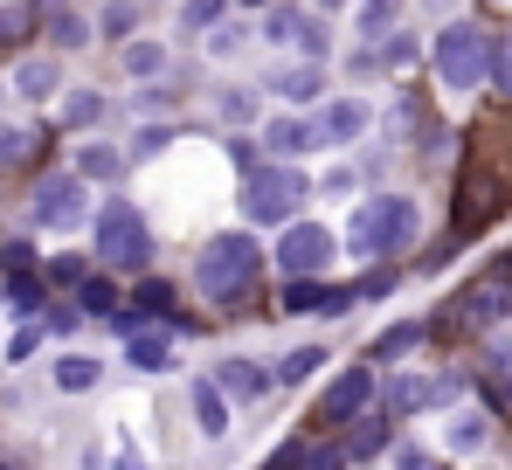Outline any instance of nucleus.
Here are the masks:
<instances>
[{"mask_svg": "<svg viewBox=\"0 0 512 470\" xmlns=\"http://www.w3.org/2000/svg\"><path fill=\"white\" fill-rule=\"evenodd\" d=\"M215 7H222V0H187V14H180V21H187V28H208V21H215Z\"/></svg>", "mask_w": 512, "mask_h": 470, "instance_id": "obj_39", "label": "nucleus"}, {"mask_svg": "<svg viewBox=\"0 0 512 470\" xmlns=\"http://www.w3.org/2000/svg\"><path fill=\"white\" fill-rule=\"evenodd\" d=\"M194 429H201L208 443L229 436V394L215 388V381H194Z\"/></svg>", "mask_w": 512, "mask_h": 470, "instance_id": "obj_11", "label": "nucleus"}, {"mask_svg": "<svg viewBox=\"0 0 512 470\" xmlns=\"http://www.w3.org/2000/svg\"><path fill=\"white\" fill-rule=\"evenodd\" d=\"M499 312H506V291H499V284H485V291L464 298V318H471V325H492Z\"/></svg>", "mask_w": 512, "mask_h": 470, "instance_id": "obj_31", "label": "nucleus"}, {"mask_svg": "<svg viewBox=\"0 0 512 470\" xmlns=\"http://www.w3.org/2000/svg\"><path fill=\"white\" fill-rule=\"evenodd\" d=\"M256 277H263V249H256V235H215L208 249H201V263H194V284H201V298L208 305H243L256 291Z\"/></svg>", "mask_w": 512, "mask_h": 470, "instance_id": "obj_1", "label": "nucleus"}, {"mask_svg": "<svg viewBox=\"0 0 512 470\" xmlns=\"http://www.w3.org/2000/svg\"><path fill=\"white\" fill-rule=\"evenodd\" d=\"M28 215H35V229H49V235L84 229V222H90V180H84V173H42Z\"/></svg>", "mask_w": 512, "mask_h": 470, "instance_id": "obj_6", "label": "nucleus"}, {"mask_svg": "<svg viewBox=\"0 0 512 470\" xmlns=\"http://www.w3.org/2000/svg\"><path fill=\"white\" fill-rule=\"evenodd\" d=\"M256 146H270L277 159H298V153H312L319 139H312V125H305V118L277 111V118H263V139H256Z\"/></svg>", "mask_w": 512, "mask_h": 470, "instance_id": "obj_10", "label": "nucleus"}, {"mask_svg": "<svg viewBox=\"0 0 512 470\" xmlns=\"http://www.w3.org/2000/svg\"><path fill=\"white\" fill-rule=\"evenodd\" d=\"M319 7H353V0H319Z\"/></svg>", "mask_w": 512, "mask_h": 470, "instance_id": "obj_46", "label": "nucleus"}, {"mask_svg": "<svg viewBox=\"0 0 512 470\" xmlns=\"http://www.w3.org/2000/svg\"><path fill=\"white\" fill-rule=\"evenodd\" d=\"M436 77H443V90H478L492 77V42L478 21H450L436 35Z\"/></svg>", "mask_w": 512, "mask_h": 470, "instance_id": "obj_4", "label": "nucleus"}, {"mask_svg": "<svg viewBox=\"0 0 512 470\" xmlns=\"http://www.w3.org/2000/svg\"><path fill=\"white\" fill-rule=\"evenodd\" d=\"M381 443H388V422L360 408V415H353V436H346V457H374Z\"/></svg>", "mask_w": 512, "mask_h": 470, "instance_id": "obj_26", "label": "nucleus"}, {"mask_svg": "<svg viewBox=\"0 0 512 470\" xmlns=\"http://www.w3.org/2000/svg\"><path fill=\"white\" fill-rule=\"evenodd\" d=\"M319 367H326V353H319V346H298V353H284V360L270 367V381H284V388H305Z\"/></svg>", "mask_w": 512, "mask_h": 470, "instance_id": "obj_22", "label": "nucleus"}, {"mask_svg": "<svg viewBox=\"0 0 512 470\" xmlns=\"http://www.w3.org/2000/svg\"><path fill=\"white\" fill-rule=\"evenodd\" d=\"M326 298H333V291H326L319 277H284V298H277V305H284V318H312V312H326Z\"/></svg>", "mask_w": 512, "mask_h": 470, "instance_id": "obj_14", "label": "nucleus"}, {"mask_svg": "<svg viewBox=\"0 0 512 470\" xmlns=\"http://www.w3.org/2000/svg\"><path fill=\"white\" fill-rule=\"evenodd\" d=\"M215 388L229 394V401H256V394L270 388V374H263L256 360H243V353H236V360H222V367H215Z\"/></svg>", "mask_w": 512, "mask_h": 470, "instance_id": "obj_12", "label": "nucleus"}, {"mask_svg": "<svg viewBox=\"0 0 512 470\" xmlns=\"http://www.w3.org/2000/svg\"><path fill=\"white\" fill-rule=\"evenodd\" d=\"M0 263H7V270H28V263H35V249H28V242H7V249H0Z\"/></svg>", "mask_w": 512, "mask_h": 470, "instance_id": "obj_41", "label": "nucleus"}, {"mask_svg": "<svg viewBox=\"0 0 512 470\" xmlns=\"http://www.w3.org/2000/svg\"><path fill=\"white\" fill-rule=\"evenodd\" d=\"M492 83H499V90H506V97H512V42H506V49H499V56H492Z\"/></svg>", "mask_w": 512, "mask_h": 470, "instance_id": "obj_40", "label": "nucleus"}, {"mask_svg": "<svg viewBox=\"0 0 512 470\" xmlns=\"http://www.w3.org/2000/svg\"><path fill=\"white\" fill-rule=\"evenodd\" d=\"M388 21H395V0H360V28L367 35H381Z\"/></svg>", "mask_w": 512, "mask_h": 470, "instance_id": "obj_35", "label": "nucleus"}, {"mask_svg": "<svg viewBox=\"0 0 512 470\" xmlns=\"http://www.w3.org/2000/svg\"><path fill=\"white\" fill-rule=\"evenodd\" d=\"M49 35H56V49H84V42H90V21H84V14H56V21H49Z\"/></svg>", "mask_w": 512, "mask_h": 470, "instance_id": "obj_32", "label": "nucleus"}, {"mask_svg": "<svg viewBox=\"0 0 512 470\" xmlns=\"http://www.w3.org/2000/svg\"><path fill=\"white\" fill-rule=\"evenodd\" d=\"M298 464H305V443H284V450H277V464H270V470H298Z\"/></svg>", "mask_w": 512, "mask_h": 470, "instance_id": "obj_43", "label": "nucleus"}, {"mask_svg": "<svg viewBox=\"0 0 512 470\" xmlns=\"http://www.w3.org/2000/svg\"><path fill=\"white\" fill-rule=\"evenodd\" d=\"M367 401H374V367H346L340 381L326 388V422H353Z\"/></svg>", "mask_w": 512, "mask_h": 470, "instance_id": "obj_9", "label": "nucleus"}, {"mask_svg": "<svg viewBox=\"0 0 512 470\" xmlns=\"http://www.w3.org/2000/svg\"><path fill=\"white\" fill-rule=\"evenodd\" d=\"M499 408H512V388H499Z\"/></svg>", "mask_w": 512, "mask_h": 470, "instance_id": "obj_45", "label": "nucleus"}, {"mask_svg": "<svg viewBox=\"0 0 512 470\" xmlns=\"http://www.w3.org/2000/svg\"><path fill=\"white\" fill-rule=\"evenodd\" d=\"M7 305H14V312H35V305H42V284H35L28 270H14V284H7Z\"/></svg>", "mask_w": 512, "mask_h": 470, "instance_id": "obj_34", "label": "nucleus"}, {"mask_svg": "<svg viewBox=\"0 0 512 470\" xmlns=\"http://www.w3.org/2000/svg\"><path fill=\"white\" fill-rule=\"evenodd\" d=\"M436 408V381H416V374H402L395 388H388V415H423Z\"/></svg>", "mask_w": 512, "mask_h": 470, "instance_id": "obj_21", "label": "nucleus"}, {"mask_svg": "<svg viewBox=\"0 0 512 470\" xmlns=\"http://www.w3.org/2000/svg\"><path fill=\"white\" fill-rule=\"evenodd\" d=\"M256 35H263V42H277V49H291V42L305 35V14H298V7H270Z\"/></svg>", "mask_w": 512, "mask_h": 470, "instance_id": "obj_24", "label": "nucleus"}, {"mask_svg": "<svg viewBox=\"0 0 512 470\" xmlns=\"http://www.w3.org/2000/svg\"><path fill=\"white\" fill-rule=\"evenodd\" d=\"M229 159H236V166L250 173V166H256V146H250V139H229Z\"/></svg>", "mask_w": 512, "mask_h": 470, "instance_id": "obj_44", "label": "nucleus"}, {"mask_svg": "<svg viewBox=\"0 0 512 470\" xmlns=\"http://www.w3.org/2000/svg\"><path fill=\"white\" fill-rule=\"evenodd\" d=\"M284 104H312L319 90H326V77H319V63H291V70H277V83H270Z\"/></svg>", "mask_w": 512, "mask_h": 470, "instance_id": "obj_16", "label": "nucleus"}, {"mask_svg": "<svg viewBox=\"0 0 512 470\" xmlns=\"http://www.w3.org/2000/svg\"><path fill=\"white\" fill-rule=\"evenodd\" d=\"M104 118V90H70L63 97V125H97Z\"/></svg>", "mask_w": 512, "mask_h": 470, "instance_id": "obj_30", "label": "nucleus"}, {"mask_svg": "<svg viewBox=\"0 0 512 470\" xmlns=\"http://www.w3.org/2000/svg\"><path fill=\"white\" fill-rule=\"evenodd\" d=\"M70 173H84V180H118V173H125V153L104 146V139H90V146H77V166H70Z\"/></svg>", "mask_w": 512, "mask_h": 470, "instance_id": "obj_18", "label": "nucleus"}, {"mask_svg": "<svg viewBox=\"0 0 512 470\" xmlns=\"http://www.w3.org/2000/svg\"><path fill=\"white\" fill-rule=\"evenodd\" d=\"M416 346H423V325L402 318V325H388V332L374 339V360H402V353H416Z\"/></svg>", "mask_w": 512, "mask_h": 470, "instance_id": "obj_25", "label": "nucleus"}, {"mask_svg": "<svg viewBox=\"0 0 512 470\" xmlns=\"http://www.w3.org/2000/svg\"><path fill=\"white\" fill-rule=\"evenodd\" d=\"M118 63H125V77H160V70H167V42L139 35V42H125V49H118Z\"/></svg>", "mask_w": 512, "mask_h": 470, "instance_id": "obj_19", "label": "nucleus"}, {"mask_svg": "<svg viewBox=\"0 0 512 470\" xmlns=\"http://www.w3.org/2000/svg\"><path fill=\"white\" fill-rule=\"evenodd\" d=\"M395 470H436V464H429L416 443H402V450H395Z\"/></svg>", "mask_w": 512, "mask_h": 470, "instance_id": "obj_42", "label": "nucleus"}, {"mask_svg": "<svg viewBox=\"0 0 512 470\" xmlns=\"http://www.w3.org/2000/svg\"><path fill=\"white\" fill-rule=\"evenodd\" d=\"M215 111H222V125H250V118H256V97H250V90H222V104H215Z\"/></svg>", "mask_w": 512, "mask_h": 470, "instance_id": "obj_33", "label": "nucleus"}, {"mask_svg": "<svg viewBox=\"0 0 512 470\" xmlns=\"http://www.w3.org/2000/svg\"><path fill=\"white\" fill-rule=\"evenodd\" d=\"M305 194H312V180L291 159H270V166H250L243 173V215L250 222H270V229H284L305 208Z\"/></svg>", "mask_w": 512, "mask_h": 470, "instance_id": "obj_3", "label": "nucleus"}, {"mask_svg": "<svg viewBox=\"0 0 512 470\" xmlns=\"http://www.w3.org/2000/svg\"><path fill=\"white\" fill-rule=\"evenodd\" d=\"M132 312L167 318V312H173V284H167V277H139V291H132Z\"/></svg>", "mask_w": 512, "mask_h": 470, "instance_id": "obj_27", "label": "nucleus"}, {"mask_svg": "<svg viewBox=\"0 0 512 470\" xmlns=\"http://www.w3.org/2000/svg\"><path fill=\"white\" fill-rule=\"evenodd\" d=\"M49 381H56V394H90L104 381V367H97L90 353H63V360L49 367Z\"/></svg>", "mask_w": 512, "mask_h": 470, "instance_id": "obj_13", "label": "nucleus"}, {"mask_svg": "<svg viewBox=\"0 0 512 470\" xmlns=\"http://www.w3.org/2000/svg\"><path fill=\"white\" fill-rule=\"evenodd\" d=\"M97 256H104L111 270H146V263H153V229H146V215H139L132 201H111V208L97 215Z\"/></svg>", "mask_w": 512, "mask_h": 470, "instance_id": "obj_5", "label": "nucleus"}, {"mask_svg": "<svg viewBox=\"0 0 512 470\" xmlns=\"http://www.w3.org/2000/svg\"><path fill=\"white\" fill-rule=\"evenodd\" d=\"M298 470H346V450L340 443H319V450H305V464Z\"/></svg>", "mask_w": 512, "mask_h": 470, "instance_id": "obj_36", "label": "nucleus"}, {"mask_svg": "<svg viewBox=\"0 0 512 470\" xmlns=\"http://www.w3.org/2000/svg\"><path fill=\"white\" fill-rule=\"evenodd\" d=\"M250 42H256V28H250V21H236V14H229V21H208V56H215V63L243 56Z\"/></svg>", "mask_w": 512, "mask_h": 470, "instance_id": "obj_17", "label": "nucleus"}, {"mask_svg": "<svg viewBox=\"0 0 512 470\" xmlns=\"http://www.w3.org/2000/svg\"><path fill=\"white\" fill-rule=\"evenodd\" d=\"M381 63H395V70H402V63H416V42H409V35H395V42L381 49Z\"/></svg>", "mask_w": 512, "mask_h": 470, "instance_id": "obj_38", "label": "nucleus"}, {"mask_svg": "<svg viewBox=\"0 0 512 470\" xmlns=\"http://www.w3.org/2000/svg\"><path fill=\"white\" fill-rule=\"evenodd\" d=\"M416 235H423V208H416L409 194H374V201H360V215L346 222V249H353V256H402Z\"/></svg>", "mask_w": 512, "mask_h": 470, "instance_id": "obj_2", "label": "nucleus"}, {"mask_svg": "<svg viewBox=\"0 0 512 470\" xmlns=\"http://www.w3.org/2000/svg\"><path fill=\"white\" fill-rule=\"evenodd\" d=\"M270 263H277L284 277H319V270L333 263V229H319V222H284Z\"/></svg>", "mask_w": 512, "mask_h": 470, "instance_id": "obj_7", "label": "nucleus"}, {"mask_svg": "<svg viewBox=\"0 0 512 470\" xmlns=\"http://www.w3.org/2000/svg\"><path fill=\"white\" fill-rule=\"evenodd\" d=\"M56 83H63V63H49V56H21L14 63V90L21 97H49Z\"/></svg>", "mask_w": 512, "mask_h": 470, "instance_id": "obj_15", "label": "nucleus"}, {"mask_svg": "<svg viewBox=\"0 0 512 470\" xmlns=\"http://www.w3.org/2000/svg\"><path fill=\"white\" fill-rule=\"evenodd\" d=\"M367 132V104L360 97H333V104H319V118H312V139L319 146H353Z\"/></svg>", "mask_w": 512, "mask_h": 470, "instance_id": "obj_8", "label": "nucleus"}, {"mask_svg": "<svg viewBox=\"0 0 512 470\" xmlns=\"http://www.w3.org/2000/svg\"><path fill=\"white\" fill-rule=\"evenodd\" d=\"M173 346L167 339H153V332H139V339H125V367H139V374H167Z\"/></svg>", "mask_w": 512, "mask_h": 470, "instance_id": "obj_23", "label": "nucleus"}, {"mask_svg": "<svg viewBox=\"0 0 512 470\" xmlns=\"http://www.w3.org/2000/svg\"><path fill=\"white\" fill-rule=\"evenodd\" d=\"M111 305H118L111 277H77V312H84V318H104Z\"/></svg>", "mask_w": 512, "mask_h": 470, "instance_id": "obj_28", "label": "nucleus"}, {"mask_svg": "<svg viewBox=\"0 0 512 470\" xmlns=\"http://www.w3.org/2000/svg\"><path fill=\"white\" fill-rule=\"evenodd\" d=\"M485 443H492V415H478V408H464V415L450 422V450H457V457H478Z\"/></svg>", "mask_w": 512, "mask_h": 470, "instance_id": "obj_20", "label": "nucleus"}, {"mask_svg": "<svg viewBox=\"0 0 512 470\" xmlns=\"http://www.w3.org/2000/svg\"><path fill=\"white\" fill-rule=\"evenodd\" d=\"M132 21H139L132 7H104V21H97V28H104V35H132Z\"/></svg>", "mask_w": 512, "mask_h": 470, "instance_id": "obj_37", "label": "nucleus"}, {"mask_svg": "<svg viewBox=\"0 0 512 470\" xmlns=\"http://www.w3.org/2000/svg\"><path fill=\"white\" fill-rule=\"evenodd\" d=\"M28 153H35V132L0 118V173H7V166H28Z\"/></svg>", "mask_w": 512, "mask_h": 470, "instance_id": "obj_29", "label": "nucleus"}]
</instances>
